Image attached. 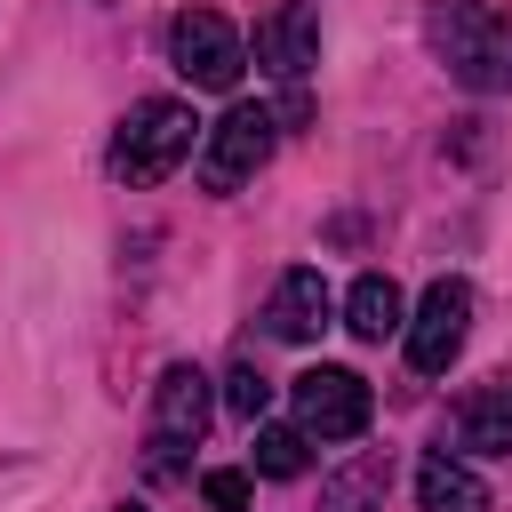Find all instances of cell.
<instances>
[{
  "label": "cell",
  "mask_w": 512,
  "mask_h": 512,
  "mask_svg": "<svg viewBox=\"0 0 512 512\" xmlns=\"http://www.w3.org/2000/svg\"><path fill=\"white\" fill-rule=\"evenodd\" d=\"M424 40H432V56L448 64L456 88H472V96H504L512 88V24L488 0H432L424 8Z\"/></svg>",
  "instance_id": "6da1fadb"
},
{
  "label": "cell",
  "mask_w": 512,
  "mask_h": 512,
  "mask_svg": "<svg viewBox=\"0 0 512 512\" xmlns=\"http://www.w3.org/2000/svg\"><path fill=\"white\" fill-rule=\"evenodd\" d=\"M192 104H176V96H144V104H128L120 112V128H112V176L128 184V192H152V184H168L184 160H192Z\"/></svg>",
  "instance_id": "7a4b0ae2"
},
{
  "label": "cell",
  "mask_w": 512,
  "mask_h": 512,
  "mask_svg": "<svg viewBox=\"0 0 512 512\" xmlns=\"http://www.w3.org/2000/svg\"><path fill=\"white\" fill-rule=\"evenodd\" d=\"M216 416V392L192 360H168L160 384H152V424H144V480H184L200 432Z\"/></svg>",
  "instance_id": "3957f363"
},
{
  "label": "cell",
  "mask_w": 512,
  "mask_h": 512,
  "mask_svg": "<svg viewBox=\"0 0 512 512\" xmlns=\"http://www.w3.org/2000/svg\"><path fill=\"white\" fill-rule=\"evenodd\" d=\"M168 64H176L192 88L232 96L240 72H248V40H240L216 8H176V16H168Z\"/></svg>",
  "instance_id": "277c9868"
},
{
  "label": "cell",
  "mask_w": 512,
  "mask_h": 512,
  "mask_svg": "<svg viewBox=\"0 0 512 512\" xmlns=\"http://www.w3.org/2000/svg\"><path fill=\"white\" fill-rule=\"evenodd\" d=\"M272 144H280V120H272V104H224V120L200 136V184L208 192H240L264 160H272Z\"/></svg>",
  "instance_id": "5b68a950"
},
{
  "label": "cell",
  "mask_w": 512,
  "mask_h": 512,
  "mask_svg": "<svg viewBox=\"0 0 512 512\" xmlns=\"http://www.w3.org/2000/svg\"><path fill=\"white\" fill-rule=\"evenodd\" d=\"M288 408H296V424L312 432V440H360L368 432V416H376V392H368V376L360 368H304V376H288Z\"/></svg>",
  "instance_id": "8992f818"
},
{
  "label": "cell",
  "mask_w": 512,
  "mask_h": 512,
  "mask_svg": "<svg viewBox=\"0 0 512 512\" xmlns=\"http://www.w3.org/2000/svg\"><path fill=\"white\" fill-rule=\"evenodd\" d=\"M400 336H408V368H416V376H448L456 352H464V336H472V280L440 272V280L416 296V312H408Z\"/></svg>",
  "instance_id": "52a82bcc"
},
{
  "label": "cell",
  "mask_w": 512,
  "mask_h": 512,
  "mask_svg": "<svg viewBox=\"0 0 512 512\" xmlns=\"http://www.w3.org/2000/svg\"><path fill=\"white\" fill-rule=\"evenodd\" d=\"M248 56H256V72H272V80H288V88H296V80L320 64V16H312L304 0H280L272 16H256Z\"/></svg>",
  "instance_id": "ba28073f"
},
{
  "label": "cell",
  "mask_w": 512,
  "mask_h": 512,
  "mask_svg": "<svg viewBox=\"0 0 512 512\" xmlns=\"http://www.w3.org/2000/svg\"><path fill=\"white\" fill-rule=\"evenodd\" d=\"M448 432H456V448H464V456H512V368H504V376L464 384V400H456Z\"/></svg>",
  "instance_id": "9c48e42d"
},
{
  "label": "cell",
  "mask_w": 512,
  "mask_h": 512,
  "mask_svg": "<svg viewBox=\"0 0 512 512\" xmlns=\"http://www.w3.org/2000/svg\"><path fill=\"white\" fill-rule=\"evenodd\" d=\"M328 312H336V296H328V280H320L312 264H296V272H280V280H272V304H264V328H272L280 344H312V336L328 328Z\"/></svg>",
  "instance_id": "30bf717a"
},
{
  "label": "cell",
  "mask_w": 512,
  "mask_h": 512,
  "mask_svg": "<svg viewBox=\"0 0 512 512\" xmlns=\"http://www.w3.org/2000/svg\"><path fill=\"white\" fill-rule=\"evenodd\" d=\"M344 328H352L360 344L400 336V328H408V296H400V280H392V272H360V280L344 288Z\"/></svg>",
  "instance_id": "8fae6325"
},
{
  "label": "cell",
  "mask_w": 512,
  "mask_h": 512,
  "mask_svg": "<svg viewBox=\"0 0 512 512\" xmlns=\"http://www.w3.org/2000/svg\"><path fill=\"white\" fill-rule=\"evenodd\" d=\"M416 512H488V480H480L464 456L432 448V456L416 464Z\"/></svg>",
  "instance_id": "7c38bea8"
},
{
  "label": "cell",
  "mask_w": 512,
  "mask_h": 512,
  "mask_svg": "<svg viewBox=\"0 0 512 512\" xmlns=\"http://www.w3.org/2000/svg\"><path fill=\"white\" fill-rule=\"evenodd\" d=\"M384 488H392V456H384V448H368V456H352L344 472H328L320 512H376V504H384Z\"/></svg>",
  "instance_id": "4fadbf2b"
},
{
  "label": "cell",
  "mask_w": 512,
  "mask_h": 512,
  "mask_svg": "<svg viewBox=\"0 0 512 512\" xmlns=\"http://www.w3.org/2000/svg\"><path fill=\"white\" fill-rule=\"evenodd\" d=\"M312 464V432L304 424H256V472L264 480H296Z\"/></svg>",
  "instance_id": "5bb4252c"
},
{
  "label": "cell",
  "mask_w": 512,
  "mask_h": 512,
  "mask_svg": "<svg viewBox=\"0 0 512 512\" xmlns=\"http://www.w3.org/2000/svg\"><path fill=\"white\" fill-rule=\"evenodd\" d=\"M224 408H232L240 424H256V416L272 408V376H264L248 352H240V360H232V376H224Z\"/></svg>",
  "instance_id": "9a60e30c"
},
{
  "label": "cell",
  "mask_w": 512,
  "mask_h": 512,
  "mask_svg": "<svg viewBox=\"0 0 512 512\" xmlns=\"http://www.w3.org/2000/svg\"><path fill=\"white\" fill-rule=\"evenodd\" d=\"M200 496H208V512H248V496H256V488H248V472H232V464H224V472H200Z\"/></svg>",
  "instance_id": "2e32d148"
},
{
  "label": "cell",
  "mask_w": 512,
  "mask_h": 512,
  "mask_svg": "<svg viewBox=\"0 0 512 512\" xmlns=\"http://www.w3.org/2000/svg\"><path fill=\"white\" fill-rule=\"evenodd\" d=\"M120 512H144V504H120Z\"/></svg>",
  "instance_id": "e0dca14e"
}]
</instances>
